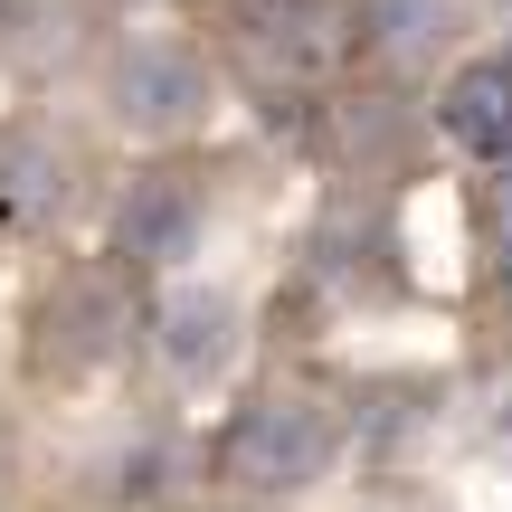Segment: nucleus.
Masks as SVG:
<instances>
[{
  "instance_id": "1",
  "label": "nucleus",
  "mask_w": 512,
  "mask_h": 512,
  "mask_svg": "<svg viewBox=\"0 0 512 512\" xmlns=\"http://www.w3.org/2000/svg\"><path fill=\"white\" fill-rule=\"evenodd\" d=\"M209 465H219V484L247 494V503H294V494H313V484L342 465V408L313 380H275L228 418V437H219Z\"/></svg>"
},
{
  "instance_id": "2",
  "label": "nucleus",
  "mask_w": 512,
  "mask_h": 512,
  "mask_svg": "<svg viewBox=\"0 0 512 512\" xmlns=\"http://www.w3.org/2000/svg\"><path fill=\"white\" fill-rule=\"evenodd\" d=\"M105 95H114V124L124 133H190L209 105V67L171 38H124L105 67Z\"/></svg>"
},
{
  "instance_id": "3",
  "label": "nucleus",
  "mask_w": 512,
  "mask_h": 512,
  "mask_svg": "<svg viewBox=\"0 0 512 512\" xmlns=\"http://www.w3.org/2000/svg\"><path fill=\"white\" fill-rule=\"evenodd\" d=\"M200 228H209V200L181 181V171H143L114 209V266L124 275H171L181 256H200Z\"/></svg>"
},
{
  "instance_id": "4",
  "label": "nucleus",
  "mask_w": 512,
  "mask_h": 512,
  "mask_svg": "<svg viewBox=\"0 0 512 512\" xmlns=\"http://www.w3.org/2000/svg\"><path fill=\"white\" fill-rule=\"evenodd\" d=\"M152 361H162L171 389H209L238 361V294H219V285L162 294V304H152Z\"/></svg>"
},
{
  "instance_id": "5",
  "label": "nucleus",
  "mask_w": 512,
  "mask_h": 512,
  "mask_svg": "<svg viewBox=\"0 0 512 512\" xmlns=\"http://www.w3.org/2000/svg\"><path fill=\"white\" fill-rule=\"evenodd\" d=\"M238 57L256 76H285V86H304V76H323L332 57H342V19L323 10V0H238Z\"/></svg>"
},
{
  "instance_id": "6",
  "label": "nucleus",
  "mask_w": 512,
  "mask_h": 512,
  "mask_svg": "<svg viewBox=\"0 0 512 512\" xmlns=\"http://www.w3.org/2000/svg\"><path fill=\"white\" fill-rule=\"evenodd\" d=\"M133 332L124 294H114V275H76V285H57L48 304H38V370H57V380H76V370L114 361Z\"/></svg>"
},
{
  "instance_id": "7",
  "label": "nucleus",
  "mask_w": 512,
  "mask_h": 512,
  "mask_svg": "<svg viewBox=\"0 0 512 512\" xmlns=\"http://www.w3.org/2000/svg\"><path fill=\"white\" fill-rule=\"evenodd\" d=\"M76 200V152L48 124H10L0 133V228H48Z\"/></svg>"
},
{
  "instance_id": "8",
  "label": "nucleus",
  "mask_w": 512,
  "mask_h": 512,
  "mask_svg": "<svg viewBox=\"0 0 512 512\" xmlns=\"http://www.w3.org/2000/svg\"><path fill=\"white\" fill-rule=\"evenodd\" d=\"M446 133H456L465 152H494V162H512V48L475 57V67L446 86Z\"/></svg>"
},
{
  "instance_id": "9",
  "label": "nucleus",
  "mask_w": 512,
  "mask_h": 512,
  "mask_svg": "<svg viewBox=\"0 0 512 512\" xmlns=\"http://www.w3.org/2000/svg\"><path fill=\"white\" fill-rule=\"evenodd\" d=\"M361 38L389 67H418L456 38V0H361Z\"/></svg>"
},
{
  "instance_id": "10",
  "label": "nucleus",
  "mask_w": 512,
  "mask_h": 512,
  "mask_svg": "<svg viewBox=\"0 0 512 512\" xmlns=\"http://www.w3.org/2000/svg\"><path fill=\"white\" fill-rule=\"evenodd\" d=\"M95 484H105L114 503H162L171 484H190V446L162 437V427H143V437H124L105 456V475H95Z\"/></svg>"
},
{
  "instance_id": "11",
  "label": "nucleus",
  "mask_w": 512,
  "mask_h": 512,
  "mask_svg": "<svg viewBox=\"0 0 512 512\" xmlns=\"http://www.w3.org/2000/svg\"><path fill=\"white\" fill-rule=\"evenodd\" d=\"M494 238H503V285H512V171H503V190H494Z\"/></svg>"
}]
</instances>
